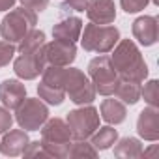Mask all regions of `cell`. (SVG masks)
Listing matches in <instances>:
<instances>
[{"label":"cell","instance_id":"11","mask_svg":"<svg viewBox=\"0 0 159 159\" xmlns=\"http://www.w3.org/2000/svg\"><path fill=\"white\" fill-rule=\"evenodd\" d=\"M137 133L150 142H155L159 139V111L157 107H146L140 111L137 120Z\"/></svg>","mask_w":159,"mask_h":159},{"label":"cell","instance_id":"23","mask_svg":"<svg viewBox=\"0 0 159 159\" xmlns=\"http://www.w3.org/2000/svg\"><path fill=\"white\" fill-rule=\"evenodd\" d=\"M96 155H98V150L92 144H88L86 140L71 142L69 152H67V157H96Z\"/></svg>","mask_w":159,"mask_h":159},{"label":"cell","instance_id":"5","mask_svg":"<svg viewBox=\"0 0 159 159\" xmlns=\"http://www.w3.org/2000/svg\"><path fill=\"white\" fill-rule=\"evenodd\" d=\"M38 23V17L34 11L26 8H15L11 10L0 23V36L10 43H19Z\"/></svg>","mask_w":159,"mask_h":159},{"label":"cell","instance_id":"30","mask_svg":"<svg viewBox=\"0 0 159 159\" xmlns=\"http://www.w3.org/2000/svg\"><path fill=\"white\" fill-rule=\"evenodd\" d=\"M86 2H88V0H64V4H66L67 8L75 10V11H84Z\"/></svg>","mask_w":159,"mask_h":159},{"label":"cell","instance_id":"16","mask_svg":"<svg viewBox=\"0 0 159 159\" xmlns=\"http://www.w3.org/2000/svg\"><path fill=\"white\" fill-rule=\"evenodd\" d=\"M83 32V21L79 17H66L58 21L52 26V36L54 39H64V41H77Z\"/></svg>","mask_w":159,"mask_h":159},{"label":"cell","instance_id":"17","mask_svg":"<svg viewBox=\"0 0 159 159\" xmlns=\"http://www.w3.org/2000/svg\"><path fill=\"white\" fill-rule=\"evenodd\" d=\"M99 114L101 118L111 124V125H118L125 120L127 116V109H125V103H122L120 99H103L101 107H99Z\"/></svg>","mask_w":159,"mask_h":159},{"label":"cell","instance_id":"24","mask_svg":"<svg viewBox=\"0 0 159 159\" xmlns=\"http://www.w3.org/2000/svg\"><path fill=\"white\" fill-rule=\"evenodd\" d=\"M140 96L144 98V101L150 107H157L159 105V83L155 81V79L148 81L144 84V88H140Z\"/></svg>","mask_w":159,"mask_h":159},{"label":"cell","instance_id":"25","mask_svg":"<svg viewBox=\"0 0 159 159\" xmlns=\"http://www.w3.org/2000/svg\"><path fill=\"white\" fill-rule=\"evenodd\" d=\"M15 51H17L15 43H10V41H6V39H4V41H0V67L8 66V64L13 60Z\"/></svg>","mask_w":159,"mask_h":159},{"label":"cell","instance_id":"14","mask_svg":"<svg viewBox=\"0 0 159 159\" xmlns=\"http://www.w3.org/2000/svg\"><path fill=\"white\" fill-rule=\"evenodd\" d=\"M133 38L144 45V47H150L157 41V17L153 15H142L139 19H135L133 26Z\"/></svg>","mask_w":159,"mask_h":159},{"label":"cell","instance_id":"18","mask_svg":"<svg viewBox=\"0 0 159 159\" xmlns=\"http://www.w3.org/2000/svg\"><path fill=\"white\" fill-rule=\"evenodd\" d=\"M116 98L122 99V103L125 105H135L140 99V83L135 81H127V79H120L116 90H114Z\"/></svg>","mask_w":159,"mask_h":159},{"label":"cell","instance_id":"15","mask_svg":"<svg viewBox=\"0 0 159 159\" xmlns=\"http://www.w3.org/2000/svg\"><path fill=\"white\" fill-rule=\"evenodd\" d=\"M28 142H30V139H28L25 129H10V131H6L4 139L0 140V152L4 155L15 157V155H21L25 152Z\"/></svg>","mask_w":159,"mask_h":159},{"label":"cell","instance_id":"1","mask_svg":"<svg viewBox=\"0 0 159 159\" xmlns=\"http://www.w3.org/2000/svg\"><path fill=\"white\" fill-rule=\"evenodd\" d=\"M112 51L114 52L111 54V62L120 79L142 83L148 77V66H146L139 47L131 39H118V43L114 45Z\"/></svg>","mask_w":159,"mask_h":159},{"label":"cell","instance_id":"4","mask_svg":"<svg viewBox=\"0 0 159 159\" xmlns=\"http://www.w3.org/2000/svg\"><path fill=\"white\" fill-rule=\"evenodd\" d=\"M62 86L75 105H90L96 99L94 84L88 81V77L81 69L66 66L62 69Z\"/></svg>","mask_w":159,"mask_h":159},{"label":"cell","instance_id":"22","mask_svg":"<svg viewBox=\"0 0 159 159\" xmlns=\"http://www.w3.org/2000/svg\"><path fill=\"white\" fill-rule=\"evenodd\" d=\"M45 43V34L41 30L32 28L21 41H19V52H34L38 49H41Z\"/></svg>","mask_w":159,"mask_h":159},{"label":"cell","instance_id":"3","mask_svg":"<svg viewBox=\"0 0 159 159\" xmlns=\"http://www.w3.org/2000/svg\"><path fill=\"white\" fill-rule=\"evenodd\" d=\"M81 45L88 52L107 54L114 49V45L120 39V30L112 25H96L90 23L84 26V32H81Z\"/></svg>","mask_w":159,"mask_h":159},{"label":"cell","instance_id":"31","mask_svg":"<svg viewBox=\"0 0 159 159\" xmlns=\"http://www.w3.org/2000/svg\"><path fill=\"white\" fill-rule=\"evenodd\" d=\"M15 2H17V0H0V11H6V10H11Z\"/></svg>","mask_w":159,"mask_h":159},{"label":"cell","instance_id":"13","mask_svg":"<svg viewBox=\"0 0 159 159\" xmlns=\"http://www.w3.org/2000/svg\"><path fill=\"white\" fill-rule=\"evenodd\" d=\"M26 98V88L21 81L15 79H6L0 83V101L10 111H15Z\"/></svg>","mask_w":159,"mask_h":159},{"label":"cell","instance_id":"20","mask_svg":"<svg viewBox=\"0 0 159 159\" xmlns=\"http://www.w3.org/2000/svg\"><path fill=\"white\" fill-rule=\"evenodd\" d=\"M116 140H118V131H116L114 127L107 125V127H98V129L94 131L90 144H92L96 150H109Z\"/></svg>","mask_w":159,"mask_h":159},{"label":"cell","instance_id":"9","mask_svg":"<svg viewBox=\"0 0 159 159\" xmlns=\"http://www.w3.org/2000/svg\"><path fill=\"white\" fill-rule=\"evenodd\" d=\"M45 67H47V60L43 54V47L34 52H21V56L15 58L13 62V71L17 73V77L25 79V81H32V79L39 77Z\"/></svg>","mask_w":159,"mask_h":159},{"label":"cell","instance_id":"21","mask_svg":"<svg viewBox=\"0 0 159 159\" xmlns=\"http://www.w3.org/2000/svg\"><path fill=\"white\" fill-rule=\"evenodd\" d=\"M38 94H39V99L47 101L49 105H62L66 99V92L60 86H54V84H49L43 81L38 86Z\"/></svg>","mask_w":159,"mask_h":159},{"label":"cell","instance_id":"8","mask_svg":"<svg viewBox=\"0 0 159 159\" xmlns=\"http://www.w3.org/2000/svg\"><path fill=\"white\" fill-rule=\"evenodd\" d=\"M15 111V120L25 131H36L49 120V109L38 98H25Z\"/></svg>","mask_w":159,"mask_h":159},{"label":"cell","instance_id":"7","mask_svg":"<svg viewBox=\"0 0 159 159\" xmlns=\"http://www.w3.org/2000/svg\"><path fill=\"white\" fill-rule=\"evenodd\" d=\"M66 124L71 131V139L75 140H86L94 135L99 127V112L92 105H81V109H75L67 112Z\"/></svg>","mask_w":159,"mask_h":159},{"label":"cell","instance_id":"27","mask_svg":"<svg viewBox=\"0 0 159 159\" xmlns=\"http://www.w3.org/2000/svg\"><path fill=\"white\" fill-rule=\"evenodd\" d=\"M120 4L125 13H137L150 4V0H120Z\"/></svg>","mask_w":159,"mask_h":159},{"label":"cell","instance_id":"26","mask_svg":"<svg viewBox=\"0 0 159 159\" xmlns=\"http://www.w3.org/2000/svg\"><path fill=\"white\" fill-rule=\"evenodd\" d=\"M23 155H25V157H36V155H39V157H51V155H49V152L43 148L41 140H36V142H28V146L25 148Z\"/></svg>","mask_w":159,"mask_h":159},{"label":"cell","instance_id":"2","mask_svg":"<svg viewBox=\"0 0 159 159\" xmlns=\"http://www.w3.org/2000/svg\"><path fill=\"white\" fill-rule=\"evenodd\" d=\"M41 144L51 157H67L71 146V131L62 118H51L41 127Z\"/></svg>","mask_w":159,"mask_h":159},{"label":"cell","instance_id":"19","mask_svg":"<svg viewBox=\"0 0 159 159\" xmlns=\"http://www.w3.org/2000/svg\"><path fill=\"white\" fill-rule=\"evenodd\" d=\"M116 144V142H114ZM142 144L139 139L133 137H124L120 139V142L114 146V155L116 157H125V159H135V157H142Z\"/></svg>","mask_w":159,"mask_h":159},{"label":"cell","instance_id":"29","mask_svg":"<svg viewBox=\"0 0 159 159\" xmlns=\"http://www.w3.org/2000/svg\"><path fill=\"white\" fill-rule=\"evenodd\" d=\"M13 124V116L10 114V109L6 107H0V133H6L11 129Z\"/></svg>","mask_w":159,"mask_h":159},{"label":"cell","instance_id":"28","mask_svg":"<svg viewBox=\"0 0 159 159\" xmlns=\"http://www.w3.org/2000/svg\"><path fill=\"white\" fill-rule=\"evenodd\" d=\"M21 4H23V8H26V10L34 11V13H38V11L41 13V11L47 10L49 0H21Z\"/></svg>","mask_w":159,"mask_h":159},{"label":"cell","instance_id":"12","mask_svg":"<svg viewBox=\"0 0 159 159\" xmlns=\"http://www.w3.org/2000/svg\"><path fill=\"white\" fill-rule=\"evenodd\" d=\"M84 10L90 23L96 25H111L116 19V6L112 0H88Z\"/></svg>","mask_w":159,"mask_h":159},{"label":"cell","instance_id":"6","mask_svg":"<svg viewBox=\"0 0 159 159\" xmlns=\"http://www.w3.org/2000/svg\"><path fill=\"white\" fill-rule=\"evenodd\" d=\"M88 75L92 79V84H94L96 94H101V96H112L114 94L120 77H118L112 62H111V56L99 54L98 58L90 60Z\"/></svg>","mask_w":159,"mask_h":159},{"label":"cell","instance_id":"10","mask_svg":"<svg viewBox=\"0 0 159 159\" xmlns=\"http://www.w3.org/2000/svg\"><path fill=\"white\" fill-rule=\"evenodd\" d=\"M43 54H45L47 66L66 67L77 58V47H75L73 41L54 39L51 43H43Z\"/></svg>","mask_w":159,"mask_h":159}]
</instances>
